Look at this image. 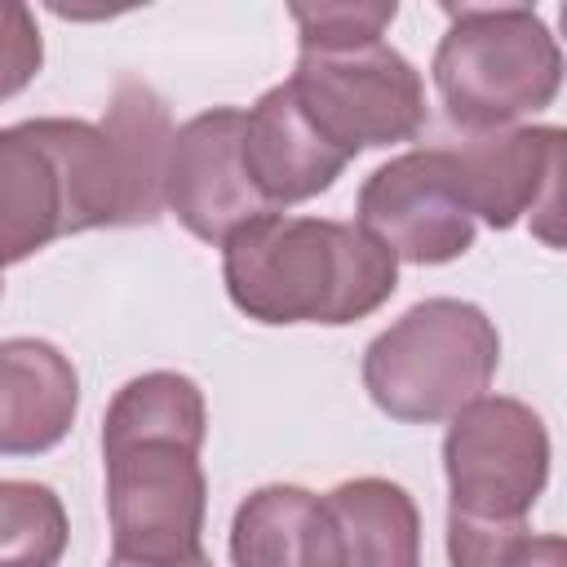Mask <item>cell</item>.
I'll use <instances>...</instances> for the list:
<instances>
[{"instance_id": "ba28073f", "label": "cell", "mask_w": 567, "mask_h": 567, "mask_svg": "<svg viewBox=\"0 0 567 567\" xmlns=\"http://www.w3.org/2000/svg\"><path fill=\"white\" fill-rule=\"evenodd\" d=\"M447 151L474 221H487L492 230H509L523 217H532V230L549 248L563 244L558 217H563L567 133L558 124H518V128L474 133Z\"/></svg>"}, {"instance_id": "44dd1931", "label": "cell", "mask_w": 567, "mask_h": 567, "mask_svg": "<svg viewBox=\"0 0 567 567\" xmlns=\"http://www.w3.org/2000/svg\"><path fill=\"white\" fill-rule=\"evenodd\" d=\"M44 62V35L27 4L0 0V102L18 97Z\"/></svg>"}, {"instance_id": "6da1fadb", "label": "cell", "mask_w": 567, "mask_h": 567, "mask_svg": "<svg viewBox=\"0 0 567 567\" xmlns=\"http://www.w3.org/2000/svg\"><path fill=\"white\" fill-rule=\"evenodd\" d=\"M221 279L257 323H359L399 288L394 252L363 226L257 213L221 244Z\"/></svg>"}, {"instance_id": "30bf717a", "label": "cell", "mask_w": 567, "mask_h": 567, "mask_svg": "<svg viewBox=\"0 0 567 567\" xmlns=\"http://www.w3.org/2000/svg\"><path fill=\"white\" fill-rule=\"evenodd\" d=\"M239 155L252 190L261 195L266 208H288L323 195L341 168L350 164L297 106L288 80L266 89L248 111H244V133H239Z\"/></svg>"}, {"instance_id": "9c48e42d", "label": "cell", "mask_w": 567, "mask_h": 567, "mask_svg": "<svg viewBox=\"0 0 567 567\" xmlns=\"http://www.w3.org/2000/svg\"><path fill=\"white\" fill-rule=\"evenodd\" d=\"M244 111L208 106L173 128L164 164V208L204 244H226L230 230L270 213L252 190L239 155Z\"/></svg>"}, {"instance_id": "4fadbf2b", "label": "cell", "mask_w": 567, "mask_h": 567, "mask_svg": "<svg viewBox=\"0 0 567 567\" xmlns=\"http://www.w3.org/2000/svg\"><path fill=\"white\" fill-rule=\"evenodd\" d=\"M31 128L49 146V155L62 173L66 235L97 230V226H133L124 164L102 124L44 115V120H31Z\"/></svg>"}, {"instance_id": "e0dca14e", "label": "cell", "mask_w": 567, "mask_h": 567, "mask_svg": "<svg viewBox=\"0 0 567 567\" xmlns=\"http://www.w3.org/2000/svg\"><path fill=\"white\" fill-rule=\"evenodd\" d=\"M137 439H168L199 452L208 439L204 390L186 372H168V368L124 381L102 416V452Z\"/></svg>"}, {"instance_id": "7a4b0ae2", "label": "cell", "mask_w": 567, "mask_h": 567, "mask_svg": "<svg viewBox=\"0 0 567 567\" xmlns=\"http://www.w3.org/2000/svg\"><path fill=\"white\" fill-rule=\"evenodd\" d=\"M430 75L456 128L496 133L558 97L563 49L527 4H465L447 9Z\"/></svg>"}, {"instance_id": "7c38bea8", "label": "cell", "mask_w": 567, "mask_h": 567, "mask_svg": "<svg viewBox=\"0 0 567 567\" xmlns=\"http://www.w3.org/2000/svg\"><path fill=\"white\" fill-rule=\"evenodd\" d=\"M235 567H341V532L323 496L297 483L248 492L230 518Z\"/></svg>"}, {"instance_id": "d6986e66", "label": "cell", "mask_w": 567, "mask_h": 567, "mask_svg": "<svg viewBox=\"0 0 567 567\" xmlns=\"http://www.w3.org/2000/svg\"><path fill=\"white\" fill-rule=\"evenodd\" d=\"M452 567H567L563 536H532L523 523H478L447 514Z\"/></svg>"}, {"instance_id": "7402d4cb", "label": "cell", "mask_w": 567, "mask_h": 567, "mask_svg": "<svg viewBox=\"0 0 567 567\" xmlns=\"http://www.w3.org/2000/svg\"><path fill=\"white\" fill-rule=\"evenodd\" d=\"M106 567H213V558L199 549V554H186V558H164V563H151V558H120L111 554Z\"/></svg>"}, {"instance_id": "8992f818", "label": "cell", "mask_w": 567, "mask_h": 567, "mask_svg": "<svg viewBox=\"0 0 567 567\" xmlns=\"http://www.w3.org/2000/svg\"><path fill=\"white\" fill-rule=\"evenodd\" d=\"M111 554L120 558H186L199 554L208 514V478L199 452L168 439H137L102 452Z\"/></svg>"}, {"instance_id": "5bb4252c", "label": "cell", "mask_w": 567, "mask_h": 567, "mask_svg": "<svg viewBox=\"0 0 567 567\" xmlns=\"http://www.w3.org/2000/svg\"><path fill=\"white\" fill-rule=\"evenodd\" d=\"M66 235L62 173L31 120L0 128V266H18L31 252Z\"/></svg>"}, {"instance_id": "3957f363", "label": "cell", "mask_w": 567, "mask_h": 567, "mask_svg": "<svg viewBox=\"0 0 567 567\" xmlns=\"http://www.w3.org/2000/svg\"><path fill=\"white\" fill-rule=\"evenodd\" d=\"M501 363L496 323L461 297H425L363 350L368 399L403 425L452 421L483 399Z\"/></svg>"}, {"instance_id": "2e32d148", "label": "cell", "mask_w": 567, "mask_h": 567, "mask_svg": "<svg viewBox=\"0 0 567 567\" xmlns=\"http://www.w3.org/2000/svg\"><path fill=\"white\" fill-rule=\"evenodd\" d=\"M102 128L115 142L120 164H124L133 226L155 221L164 208V164H168V142H173L168 102L146 80L120 75L111 89V106L102 115Z\"/></svg>"}, {"instance_id": "5b68a950", "label": "cell", "mask_w": 567, "mask_h": 567, "mask_svg": "<svg viewBox=\"0 0 567 567\" xmlns=\"http://www.w3.org/2000/svg\"><path fill=\"white\" fill-rule=\"evenodd\" d=\"M443 474L456 518L523 523L549 483V430L509 394L465 403L443 434Z\"/></svg>"}, {"instance_id": "9a60e30c", "label": "cell", "mask_w": 567, "mask_h": 567, "mask_svg": "<svg viewBox=\"0 0 567 567\" xmlns=\"http://www.w3.org/2000/svg\"><path fill=\"white\" fill-rule=\"evenodd\" d=\"M341 567H421V509L394 478H346L328 496Z\"/></svg>"}, {"instance_id": "277c9868", "label": "cell", "mask_w": 567, "mask_h": 567, "mask_svg": "<svg viewBox=\"0 0 567 567\" xmlns=\"http://www.w3.org/2000/svg\"><path fill=\"white\" fill-rule=\"evenodd\" d=\"M288 89L346 159L372 146L412 142L425 128L421 71L385 40L341 53H297Z\"/></svg>"}, {"instance_id": "52a82bcc", "label": "cell", "mask_w": 567, "mask_h": 567, "mask_svg": "<svg viewBox=\"0 0 567 567\" xmlns=\"http://www.w3.org/2000/svg\"><path fill=\"white\" fill-rule=\"evenodd\" d=\"M354 213V226L381 239L394 261L412 266H443L465 257L478 230L447 146H416L372 168L359 186Z\"/></svg>"}, {"instance_id": "8fae6325", "label": "cell", "mask_w": 567, "mask_h": 567, "mask_svg": "<svg viewBox=\"0 0 567 567\" xmlns=\"http://www.w3.org/2000/svg\"><path fill=\"white\" fill-rule=\"evenodd\" d=\"M80 412L75 363L40 337L0 341V456H40L58 447Z\"/></svg>"}, {"instance_id": "ac0fdd59", "label": "cell", "mask_w": 567, "mask_h": 567, "mask_svg": "<svg viewBox=\"0 0 567 567\" xmlns=\"http://www.w3.org/2000/svg\"><path fill=\"white\" fill-rule=\"evenodd\" d=\"M66 536V505L53 487L0 478V567H58Z\"/></svg>"}, {"instance_id": "603a6c76", "label": "cell", "mask_w": 567, "mask_h": 567, "mask_svg": "<svg viewBox=\"0 0 567 567\" xmlns=\"http://www.w3.org/2000/svg\"><path fill=\"white\" fill-rule=\"evenodd\" d=\"M0 297H4V279H0Z\"/></svg>"}, {"instance_id": "ffe728a7", "label": "cell", "mask_w": 567, "mask_h": 567, "mask_svg": "<svg viewBox=\"0 0 567 567\" xmlns=\"http://www.w3.org/2000/svg\"><path fill=\"white\" fill-rule=\"evenodd\" d=\"M301 53H341L359 44H377L394 22V0H354V4H292Z\"/></svg>"}]
</instances>
